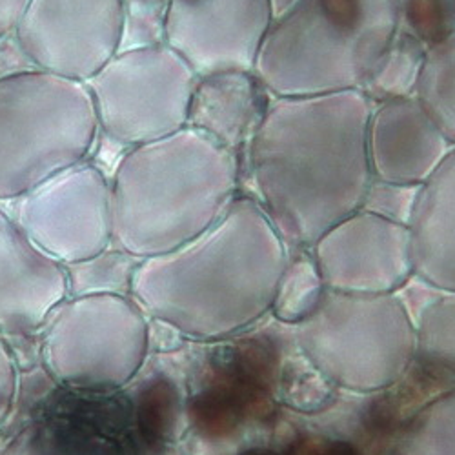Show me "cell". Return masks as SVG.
<instances>
[{
  "mask_svg": "<svg viewBox=\"0 0 455 455\" xmlns=\"http://www.w3.org/2000/svg\"><path fill=\"white\" fill-rule=\"evenodd\" d=\"M373 104L359 92L272 97L241 157L253 197L290 251L310 250L361 210L373 180L366 130Z\"/></svg>",
  "mask_w": 455,
  "mask_h": 455,
  "instance_id": "6da1fadb",
  "label": "cell"
},
{
  "mask_svg": "<svg viewBox=\"0 0 455 455\" xmlns=\"http://www.w3.org/2000/svg\"><path fill=\"white\" fill-rule=\"evenodd\" d=\"M288 259L260 204L239 194L199 237L140 260L132 299L186 337L226 339L272 310Z\"/></svg>",
  "mask_w": 455,
  "mask_h": 455,
  "instance_id": "7a4b0ae2",
  "label": "cell"
},
{
  "mask_svg": "<svg viewBox=\"0 0 455 455\" xmlns=\"http://www.w3.org/2000/svg\"><path fill=\"white\" fill-rule=\"evenodd\" d=\"M241 159L182 128L124 149L109 179L111 246L144 260L194 241L241 194Z\"/></svg>",
  "mask_w": 455,
  "mask_h": 455,
  "instance_id": "3957f363",
  "label": "cell"
},
{
  "mask_svg": "<svg viewBox=\"0 0 455 455\" xmlns=\"http://www.w3.org/2000/svg\"><path fill=\"white\" fill-rule=\"evenodd\" d=\"M399 28V0H297L275 17L253 71L274 97L361 90Z\"/></svg>",
  "mask_w": 455,
  "mask_h": 455,
  "instance_id": "277c9868",
  "label": "cell"
},
{
  "mask_svg": "<svg viewBox=\"0 0 455 455\" xmlns=\"http://www.w3.org/2000/svg\"><path fill=\"white\" fill-rule=\"evenodd\" d=\"M99 135L86 84L41 69L0 79V203L88 161Z\"/></svg>",
  "mask_w": 455,
  "mask_h": 455,
  "instance_id": "5b68a950",
  "label": "cell"
},
{
  "mask_svg": "<svg viewBox=\"0 0 455 455\" xmlns=\"http://www.w3.org/2000/svg\"><path fill=\"white\" fill-rule=\"evenodd\" d=\"M297 337L328 381L354 392L388 388L415 357V324L397 293L326 290Z\"/></svg>",
  "mask_w": 455,
  "mask_h": 455,
  "instance_id": "8992f818",
  "label": "cell"
},
{
  "mask_svg": "<svg viewBox=\"0 0 455 455\" xmlns=\"http://www.w3.org/2000/svg\"><path fill=\"white\" fill-rule=\"evenodd\" d=\"M41 357L73 390L111 392L139 373L149 348L146 314L130 295L66 297L41 328Z\"/></svg>",
  "mask_w": 455,
  "mask_h": 455,
  "instance_id": "52a82bcc",
  "label": "cell"
},
{
  "mask_svg": "<svg viewBox=\"0 0 455 455\" xmlns=\"http://www.w3.org/2000/svg\"><path fill=\"white\" fill-rule=\"evenodd\" d=\"M199 77L170 46L121 50L86 83L99 132L123 149L188 126Z\"/></svg>",
  "mask_w": 455,
  "mask_h": 455,
  "instance_id": "ba28073f",
  "label": "cell"
},
{
  "mask_svg": "<svg viewBox=\"0 0 455 455\" xmlns=\"http://www.w3.org/2000/svg\"><path fill=\"white\" fill-rule=\"evenodd\" d=\"M6 203L29 241L62 267L111 246L109 177L90 159Z\"/></svg>",
  "mask_w": 455,
  "mask_h": 455,
  "instance_id": "9c48e42d",
  "label": "cell"
},
{
  "mask_svg": "<svg viewBox=\"0 0 455 455\" xmlns=\"http://www.w3.org/2000/svg\"><path fill=\"white\" fill-rule=\"evenodd\" d=\"M13 33L36 69L86 84L121 52L124 0H29Z\"/></svg>",
  "mask_w": 455,
  "mask_h": 455,
  "instance_id": "30bf717a",
  "label": "cell"
},
{
  "mask_svg": "<svg viewBox=\"0 0 455 455\" xmlns=\"http://www.w3.org/2000/svg\"><path fill=\"white\" fill-rule=\"evenodd\" d=\"M274 20L272 0H170L164 44L197 77L253 71Z\"/></svg>",
  "mask_w": 455,
  "mask_h": 455,
  "instance_id": "8fae6325",
  "label": "cell"
},
{
  "mask_svg": "<svg viewBox=\"0 0 455 455\" xmlns=\"http://www.w3.org/2000/svg\"><path fill=\"white\" fill-rule=\"evenodd\" d=\"M310 251L331 291L397 293L413 277L408 226L364 210L335 224Z\"/></svg>",
  "mask_w": 455,
  "mask_h": 455,
  "instance_id": "7c38bea8",
  "label": "cell"
},
{
  "mask_svg": "<svg viewBox=\"0 0 455 455\" xmlns=\"http://www.w3.org/2000/svg\"><path fill=\"white\" fill-rule=\"evenodd\" d=\"M66 297L62 264L36 248L0 204V331H39Z\"/></svg>",
  "mask_w": 455,
  "mask_h": 455,
  "instance_id": "4fadbf2b",
  "label": "cell"
},
{
  "mask_svg": "<svg viewBox=\"0 0 455 455\" xmlns=\"http://www.w3.org/2000/svg\"><path fill=\"white\" fill-rule=\"evenodd\" d=\"M451 148L415 97L373 104L366 130L373 179L421 186Z\"/></svg>",
  "mask_w": 455,
  "mask_h": 455,
  "instance_id": "5bb4252c",
  "label": "cell"
},
{
  "mask_svg": "<svg viewBox=\"0 0 455 455\" xmlns=\"http://www.w3.org/2000/svg\"><path fill=\"white\" fill-rule=\"evenodd\" d=\"M272 93L255 71H219L199 77L188 126L232 151L239 159L267 116Z\"/></svg>",
  "mask_w": 455,
  "mask_h": 455,
  "instance_id": "9a60e30c",
  "label": "cell"
},
{
  "mask_svg": "<svg viewBox=\"0 0 455 455\" xmlns=\"http://www.w3.org/2000/svg\"><path fill=\"white\" fill-rule=\"evenodd\" d=\"M408 230L413 275L455 291V146L419 186Z\"/></svg>",
  "mask_w": 455,
  "mask_h": 455,
  "instance_id": "2e32d148",
  "label": "cell"
},
{
  "mask_svg": "<svg viewBox=\"0 0 455 455\" xmlns=\"http://www.w3.org/2000/svg\"><path fill=\"white\" fill-rule=\"evenodd\" d=\"M413 97L455 146V31L427 46Z\"/></svg>",
  "mask_w": 455,
  "mask_h": 455,
  "instance_id": "e0dca14e",
  "label": "cell"
},
{
  "mask_svg": "<svg viewBox=\"0 0 455 455\" xmlns=\"http://www.w3.org/2000/svg\"><path fill=\"white\" fill-rule=\"evenodd\" d=\"M427 44L399 28L394 41L371 69L370 77L359 90L371 104L394 99L413 97L423 68Z\"/></svg>",
  "mask_w": 455,
  "mask_h": 455,
  "instance_id": "ac0fdd59",
  "label": "cell"
},
{
  "mask_svg": "<svg viewBox=\"0 0 455 455\" xmlns=\"http://www.w3.org/2000/svg\"><path fill=\"white\" fill-rule=\"evenodd\" d=\"M140 259L128 251L109 246L104 251L64 267L68 281V297L113 293L130 295L135 270Z\"/></svg>",
  "mask_w": 455,
  "mask_h": 455,
  "instance_id": "d6986e66",
  "label": "cell"
},
{
  "mask_svg": "<svg viewBox=\"0 0 455 455\" xmlns=\"http://www.w3.org/2000/svg\"><path fill=\"white\" fill-rule=\"evenodd\" d=\"M324 291L312 251H290L272 310L281 321L299 324L315 310Z\"/></svg>",
  "mask_w": 455,
  "mask_h": 455,
  "instance_id": "ffe728a7",
  "label": "cell"
},
{
  "mask_svg": "<svg viewBox=\"0 0 455 455\" xmlns=\"http://www.w3.org/2000/svg\"><path fill=\"white\" fill-rule=\"evenodd\" d=\"M415 355L441 371L455 373V291H439L415 324Z\"/></svg>",
  "mask_w": 455,
  "mask_h": 455,
  "instance_id": "44dd1931",
  "label": "cell"
},
{
  "mask_svg": "<svg viewBox=\"0 0 455 455\" xmlns=\"http://www.w3.org/2000/svg\"><path fill=\"white\" fill-rule=\"evenodd\" d=\"M395 455H455V392L419 411Z\"/></svg>",
  "mask_w": 455,
  "mask_h": 455,
  "instance_id": "7402d4cb",
  "label": "cell"
},
{
  "mask_svg": "<svg viewBox=\"0 0 455 455\" xmlns=\"http://www.w3.org/2000/svg\"><path fill=\"white\" fill-rule=\"evenodd\" d=\"M401 28L430 46L455 31V0H399Z\"/></svg>",
  "mask_w": 455,
  "mask_h": 455,
  "instance_id": "603a6c76",
  "label": "cell"
},
{
  "mask_svg": "<svg viewBox=\"0 0 455 455\" xmlns=\"http://www.w3.org/2000/svg\"><path fill=\"white\" fill-rule=\"evenodd\" d=\"M419 186L373 179L366 189L361 210L408 226Z\"/></svg>",
  "mask_w": 455,
  "mask_h": 455,
  "instance_id": "cb8c5ba5",
  "label": "cell"
},
{
  "mask_svg": "<svg viewBox=\"0 0 455 455\" xmlns=\"http://www.w3.org/2000/svg\"><path fill=\"white\" fill-rule=\"evenodd\" d=\"M19 387L17 363L8 347L4 333L0 331V425H3L13 408Z\"/></svg>",
  "mask_w": 455,
  "mask_h": 455,
  "instance_id": "d4e9b609",
  "label": "cell"
},
{
  "mask_svg": "<svg viewBox=\"0 0 455 455\" xmlns=\"http://www.w3.org/2000/svg\"><path fill=\"white\" fill-rule=\"evenodd\" d=\"M31 69L36 68L22 50L15 33L0 36V79L13 77V75L26 73Z\"/></svg>",
  "mask_w": 455,
  "mask_h": 455,
  "instance_id": "484cf974",
  "label": "cell"
},
{
  "mask_svg": "<svg viewBox=\"0 0 455 455\" xmlns=\"http://www.w3.org/2000/svg\"><path fill=\"white\" fill-rule=\"evenodd\" d=\"M29 0H0V36L15 31V26Z\"/></svg>",
  "mask_w": 455,
  "mask_h": 455,
  "instance_id": "4316f807",
  "label": "cell"
},
{
  "mask_svg": "<svg viewBox=\"0 0 455 455\" xmlns=\"http://www.w3.org/2000/svg\"><path fill=\"white\" fill-rule=\"evenodd\" d=\"M317 455H363V453L348 441H331Z\"/></svg>",
  "mask_w": 455,
  "mask_h": 455,
  "instance_id": "83f0119b",
  "label": "cell"
},
{
  "mask_svg": "<svg viewBox=\"0 0 455 455\" xmlns=\"http://www.w3.org/2000/svg\"><path fill=\"white\" fill-rule=\"evenodd\" d=\"M239 455H279V453L270 448H248V450L241 451Z\"/></svg>",
  "mask_w": 455,
  "mask_h": 455,
  "instance_id": "f1b7e54d",
  "label": "cell"
}]
</instances>
